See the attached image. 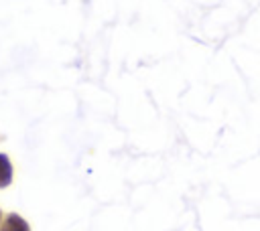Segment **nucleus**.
I'll use <instances>...</instances> for the list:
<instances>
[{"label":"nucleus","instance_id":"nucleus-2","mask_svg":"<svg viewBox=\"0 0 260 231\" xmlns=\"http://www.w3.org/2000/svg\"><path fill=\"white\" fill-rule=\"evenodd\" d=\"M12 182V164L6 154H0V188H6Z\"/></svg>","mask_w":260,"mask_h":231},{"label":"nucleus","instance_id":"nucleus-1","mask_svg":"<svg viewBox=\"0 0 260 231\" xmlns=\"http://www.w3.org/2000/svg\"><path fill=\"white\" fill-rule=\"evenodd\" d=\"M0 231H30V227H28V223H26L20 215L10 213V215L4 219V225H2Z\"/></svg>","mask_w":260,"mask_h":231}]
</instances>
